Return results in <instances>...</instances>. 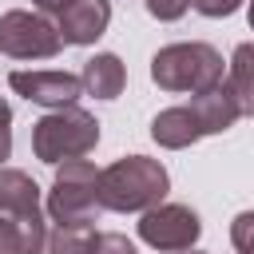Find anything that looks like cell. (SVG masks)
<instances>
[{
    "instance_id": "obj_6",
    "label": "cell",
    "mask_w": 254,
    "mask_h": 254,
    "mask_svg": "<svg viewBox=\"0 0 254 254\" xmlns=\"http://www.w3.org/2000/svg\"><path fill=\"white\" fill-rule=\"evenodd\" d=\"M202 234V222L183 202H159L139 218V238L163 254H187Z\"/></svg>"
},
{
    "instance_id": "obj_2",
    "label": "cell",
    "mask_w": 254,
    "mask_h": 254,
    "mask_svg": "<svg viewBox=\"0 0 254 254\" xmlns=\"http://www.w3.org/2000/svg\"><path fill=\"white\" fill-rule=\"evenodd\" d=\"M151 79L163 91L175 95H202L218 83H226V64L222 52L202 44V40H183V44H167L151 56Z\"/></svg>"
},
{
    "instance_id": "obj_4",
    "label": "cell",
    "mask_w": 254,
    "mask_h": 254,
    "mask_svg": "<svg viewBox=\"0 0 254 254\" xmlns=\"http://www.w3.org/2000/svg\"><path fill=\"white\" fill-rule=\"evenodd\" d=\"M52 222H95L99 206V167L87 159H71L56 167L48 202H44Z\"/></svg>"
},
{
    "instance_id": "obj_10",
    "label": "cell",
    "mask_w": 254,
    "mask_h": 254,
    "mask_svg": "<svg viewBox=\"0 0 254 254\" xmlns=\"http://www.w3.org/2000/svg\"><path fill=\"white\" fill-rule=\"evenodd\" d=\"M187 107L194 111L202 135H222V131H230V127L242 119V111H238L234 95L226 91V83H218V87H210V91H202V95H190Z\"/></svg>"
},
{
    "instance_id": "obj_7",
    "label": "cell",
    "mask_w": 254,
    "mask_h": 254,
    "mask_svg": "<svg viewBox=\"0 0 254 254\" xmlns=\"http://www.w3.org/2000/svg\"><path fill=\"white\" fill-rule=\"evenodd\" d=\"M8 87L16 95H24L28 103H40L48 111H60V107H71L79 95H83V79L71 75V71H56V67H40V71H12L8 75Z\"/></svg>"
},
{
    "instance_id": "obj_13",
    "label": "cell",
    "mask_w": 254,
    "mask_h": 254,
    "mask_svg": "<svg viewBox=\"0 0 254 254\" xmlns=\"http://www.w3.org/2000/svg\"><path fill=\"white\" fill-rule=\"evenodd\" d=\"M79 79H83V91H87V95H95V99H115V95H123V87H127V67H123V60H119L115 52H95V56L83 64Z\"/></svg>"
},
{
    "instance_id": "obj_1",
    "label": "cell",
    "mask_w": 254,
    "mask_h": 254,
    "mask_svg": "<svg viewBox=\"0 0 254 254\" xmlns=\"http://www.w3.org/2000/svg\"><path fill=\"white\" fill-rule=\"evenodd\" d=\"M171 190V175L159 159L123 155L99 171V206L115 214H147Z\"/></svg>"
},
{
    "instance_id": "obj_19",
    "label": "cell",
    "mask_w": 254,
    "mask_h": 254,
    "mask_svg": "<svg viewBox=\"0 0 254 254\" xmlns=\"http://www.w3.org/2000/svg\"><path fill=\"white\" fill-rule=\"evenodd\" d=\"M190 8L206 20H222V16H234L242 8V0H190Z\"/></svg>"
},
{
    "instance_id": "obj_18",
    "label": "cell",
    "mask_w": 254,
    "mask_h": 254,
    "mask_svg": "<svg viewBox=\"0 0 254 254\" xmlns=\"http://www.w3.org/2000/svg\"><path fill=\"white\" fill-rule=\"evenodd\" d=\"M143 8H147V16L171 24V20H183V16H187L190 0H143Z\"/></svg>"
},
{
    "instance_id": "obj_9",
    "label": "cell",
    "mask_w": 254,
    "mask_h": 254,
    "mask_svg": "<svg viewBox=\"0 0 254 254\" xmlns=\"http://www.w3.org/2000/svg\"><path fill=\"white\" fill-rule=\"evenodd\" d=\"M48 250V214L20 218L0 210V254H44Z\"/></svg>"
},
{
    "instance_id": "obj_20",
    "label": "cell",
    "mask_w": 254,
    "mask_h": 254,
    "mask_svg": "<svg viewBox=\"0 0 254 254\" xmlns=\"http://www.w3.org/2000/svg\"><path fill=\"white\" fill-rule=\"evenodd\" d=\"M12 155V107H8V99L0 95V163Z\"/></svg>"
},
{
    "instance_id": "obj_16",
    "label": "cell",
    "mask_w": 254,
    "mask_h": 254,
    "mask_svg": "<svg viewBox=\"0 0 254 254\" xmlns=\"http://www.w3.org/2000/svg\"><path fill=\"white\" fill-rule=\"evenodd\" d=\"M230 246H234V254H254V210L234 214V222H230Z\"/></svg>"
},
{
    "instance_id": "obj_3",
    "label": "cell",
    "mask_w": 254,
    "mask_h": 254,
    "mask_svg": "<svg viewBox=\"0 0 254 254\" xmlns=\"http://www.w3.org/2000/svg\"><path fill=\"white\" fill-rule=\"evenodd\" d=\"M95 143H99V119L79 103L48 111L32 123V155L48 167L83 159L87 151H95Z\"/></svg>"
},
{
    "instance_id": "obj_22",
    "label": "cell",
    "mask_w": 254,
    "mask_h": 254,
    "mask_svg": "<svg viewBox=\"0 0 254 254\" xmlns=\"http://www.w3.org/2000/svg\"><path fill=\"white\" fill-rule=\"evenodd\" d=\"M246 20H250V32H254V0H250V8H246Z\"/></svg>"
},
{
    "instance_id": "obj_5",
    "label": "cell",
    "mask_w": 254,
    "mask_h": 254,
    "mask_svg": "<svg viewBox=\"0 0 254 254\" xmlns=\"http://www.w3.org/2000/svg\"><path fill=\"white\" fill-rule=\"evenodd\" d=\"M64 40L56 20H48L44 12H28V8H12L0 16V52L12 60H52L60 56Z\"/></svg>"
},
{
    "instance_id": "obj_23",
    "label": "cell",
    "mask_w": 254,
    "mask_h": 254,
    "mask_svg": "<svg viewBox=\"0 0 254 254\" xmlns=\"http://www.w3.org/2000/svg\"><path fill=\"white\" fill-rule=\"evenodd\" d=\"M190 254H194V250H190Z\"/></svg>"
},
{
    "instance_id": "obj_12",
    "label": "cell",
    "mask_w": 254,
    "mask_h": 254,
    "mask_svg": "<svg viewBox=\"0 0 254 254\" xmlns=\"http://www.w3.org/2000/svg\"><path fill=\"white\" fill-rule=\"evenodd\" d=\"M151 139L159 147H167V151H183V147L202 139V127H198L194 111L187 103H179V107H167V111H159L151 119Z\"/></svg>"
},
{
    "instance_id": "obj_14",
    "label": "cell",
    "mask_w": 254,
    "mask_h": 254,
    "mask_svg": "<svg viewBox=\"0 0 254 254\" xmlns=\"http://www.w3.org/2000/svg\"><path fill=\"white\" fill-rule=\"evenodd\" d=\"M226 91L234 95L242 115H254V40L238 44L226 64Z\"/></svg>"
},
{
    "instance_id": "obj_17",
    "label": "cell",
    "mask_w": 254,
    "mask_h": 254,
    "mask_svg": "<svg viewBox=\"0 0 254 254\" xmlns=\"http://www.w3.org/2000/svg\"><path fill=\"white\" fill-rule=\"evenodd\" d=\"M91 254H139V250H135V242H131L127 234H119V230H99Z\"/></svg>"
},
{
    "instance_id": "obj_15",
    "label": "cell",
    "mask_w": 254,
    "mask_h": 254,
    "mask_svg": "<svg viewBox=\"0 0 254 254\" xmlns=\"http://www.w3.org/2000/svg\"><path fill=\"white\" fill-rule=\"evenodd\" d=\"M95 222H56L48 230V254H91Z\"/></svg>"
},
{
    "instance_id": "obj_11",
    "label": "cell",
    "mask_w": 254,
    "mask_h": 254,
    "mask_svg": "<svg viewBox=\"0 0 254 254\" xmlns=\"http://www.w3.org/2000/svg\"><path fill=\"white\" fill-rule=\"evenodd\" d=\"M0 210L20 214V218H40V214H48V210H44V198H40V183H36L28 171L4 167V171H0Z\"/></svg>"
},
{
    "instance_id": "obj_8",
    "label": "cell",
    "mask_w": 254,
    "mask_h": 254,
    "mask_svg": "<svg viewBox=\"0 0 254 254\" xmlns=\"http://www.w3.org/2000/svg\"><path fill=\"white\" fill-rule=\"evenodd\" d=\"M111 24V0H75L71 8H64L56 16V28H60V40L71 44V48H87L95 44Z\"/></svg>"
},
{
    "instance_id": "obj_21",
    "label": "cell",
    "mask_w": 254,
    "mask_h": 254,
    "mask_svg": "<svg viewBox=\"0 0 254 254\" xmlns=\"http://www.w3.org/2000/svg\"><path fill=\"white\" fill-rule=\"evenodd\" d=\"M36 4V12H44V16H60L64 8H71L75 0H32Z\"/></svg>"
}]
</instances>
